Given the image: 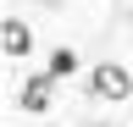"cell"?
<instances>
[{"label": "cell", "mask_w": 133, "mask_h": 127, "mask_svg": "<svg viewBox=\"0 0 133 127\" xmlns=\"http://www.w3.org/2000/svg\"><path fill=\"white\" fill-rule=\"evenodd\" d=\"M89 94H94V100H128V94H133V72L116 66V61H105V66L89 72Z\"/></svg>", "instance_id": "1"}, {"label": "cell", "mask_w": 133, "mask_h": 127, "mask_svg": "<svg viewBox=\"0 0 133 127\" xmlns=\"http://www.w3.org/2000/svg\"><path fill=\"white\" fill-rule=\"evenodd\" d=\"M44 72H50V77H72V72H78V55H72V50H56Z\"/></svg>", "instance_id": "4"}, {"label": "cell", "mask_w": 133, "mask_h": 127, "mask_svg": "<svg viewBox=\"0 0 133 127\" xmlns=\"http://www.w3.org/2000/svg\"><path fill=\"white\" fill-rule=\"evenodd\" d=\"M0 50H6L11 61H22V55L33 50V33H28V22H17V17H6V28H0Z\"/></svg>", "instance_id": "2"}, {"label": "cell", "mask_w": 133, "mask_h": 127, "mask_svg": "<svg viewBox=\"0 0 133 127\" xmlns=\"http://www.w3.org/2000/svg\"><path fill=\"white\" fill-rule=\"evenodd\" d=\"M50 83H56L50 72L28 77V83H22V94H17V100H22V110H50Z\"/></svg>", "instance_id": "3"}]
</instances>
